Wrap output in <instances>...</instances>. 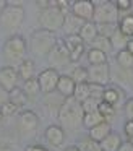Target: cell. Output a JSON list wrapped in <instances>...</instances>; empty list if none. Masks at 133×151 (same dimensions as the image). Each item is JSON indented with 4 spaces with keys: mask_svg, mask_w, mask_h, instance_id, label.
Listing matches in <instances>:
<instances>
[{
    "mask_svg": "<svg viewBox=\"0 0 133 151\" xmlns=\"http://www.w3.org/2000/svg\"><path fill=\"white\" fill-rule=\"evenodd\" d=\"M83 115L84 112H83V107H81V102H78L71 96V98H65L57 117H58V122L62 124V128L78 130L81 122H83Z\"/></svg>",
    "mask_w": 133,
    "mask_h": 151,
    "instance_id": "6da1fadb",
    "label": "cell"
},
{
    "mask_svg": "<svg viewBox=\"0 0 133 151\" xmlns=\"http://www.w3.org/2000/svg\"><path fill=\"white\" fill-rule=\"evenodd\" d=\"M31 50L32 54L36 55H41V57H47L49 52L54 49V46L57 44V37L52 31L47 29H37L31 34Z\"/></svg>",
    "mask_w": 133,
    "mask_h": 151,
    "instance_id": "7a4b0ae2",
    "label": "cell"
},
{
    "mask_svg": "<svg viewBox=\"0 0 133 151\" xmlns=\"http://www.w3.org/2000/svg\"><path fill=\"white\" fill-rule=\"evenodd\" d=\"M3 54H5V59L8 60L13 67V63H21L24 60V54H26V41L24 37L18 36V34H13L12 37H8L3 46Z\"/></svg>",
    "mask_w": 133,
    "mask_h": 151,
    "instance_id": "3957f363",
    "label": "cell"
},
{
    "mask_svg": "<svg viewBox=\"0 0 133 151\" xmlns=\"http://www.w3.org/2000/svg\"><path fill=\"white\" fill-rule=\"evenodd\" d=\"M23 18H24V10L23 7H16V5L6 4V7L3 8L2 15H0V24L10 33H15L21 28Z\"/></svg>",
    "mask_w": 133,
    "mask_h": 151,
    "instance_id": "277c9868",
    "label": "cell"
},
{
    "mask_svg": "<svg viewBox=\"0 0 133 151\" xmlns=\"http://www.w3.org/2000/svg\"><path fill=\"white\" fill-rule=\"evenodd\" d=\"M63 18H65V15L62 13L57 7L44 8V10H41V13H39L41 29H47V31H52V33L62 29V26H63Z\"/></svg>",
    "mask_w": 133,
    "mask_h": 151,
    "instance_id": "5b68a950",
    "label": "cell"
},
{
    "mask_svg": "<svg viewBox=\"0 0 133 151\" xmlns=\"http://www.w3.org/2000/svg\"><path fill=\"white\" fill-rule=\"evenodd\" d=\"M94 23H119V10L115 2H94Z\"/></svg>",
    "mask_w": 133,
    "mask_h": 151,
    "instance_id": "8992f818",
    "label": "cell"
},
{
    "mask_svg": "<svg viewBox=\"0 0 133 151\" xmlns=\"http://www.w3.org/2000/svg\"><path fill=\"white\" fill-rule=\"evenodd\" d=\"M47 62H49V68H54V70L63 68V67H67L71 63L70 55H68V50H67V47H65L63 41L57 39V44H55L54 49H52L47 55Z\"/></svg>",
    "mask_w": 133,
    "mask_h": 151,
    "instance_id": "52a82bcc",
    "label": "cell"
},
{
    "mask_svg": "<svg viewBox=\"0 0 133 151\" xmlns=\"http://www.w3.org/2000/svg\"><path fill=\"white\" fill-rule=\"evenodd\" d=\"M88 70V83L107 86L110 81V67L109 63H101V65H89Z\"/></svg>",
    "mask_w": 133,
    "mask_h": 151,
    "instance_id": "ba28073f",
    "label": "cell"
},
{
    "mask_svg": "<svg viewBox=\"0 0 133 151\" xmlns=\"http://www.w3.org/2000/svg\"><path fill=\"white\" fill-rule=\"evenodd\" d=\"M58 78H60V73L58 70H54V68H45L39 73L37 76V83H39V88L44 94H50L57 89V83H58Z\"/></svg>",
    "mask_w": 133,
    "mask_h": 151,
    "instance_id": "9c48e42d",
    "label": "cell"
},
{
    "mask_svg": "<svg viewBox=\"0 0 133 151\" xmlns=\"http://www.w3.org/2000/svg\"><path fill=\"white\" fill-rule=\"evenodd\" d=\"M18 81H19V76H18V70L15 67L5 65L0 68V86L5 91L10 93L15 88H18Z\"/></svg>",
    "mask_w": 133,
    "mask_h": 151,
    "instance_id": "30bf717a",
    "label": "cell"
},
{
    "mask_svg": "<svg viewBox=\"0 0 133 151\" xmlns=\"http://www.w3.org/2000/svg\"><path fill=\"white\" fill-rule=\"evenodd\" d=\"M39 125V117L34 111H23L19 114V120H18V127H19V132L23 135H31L36 132Z\"/></svg>",
    "mask_w": 133,
    "mask_h": 151,
    "instance_id": "8fae6325",
    "label": "cell"
},
{
    "mask_svg": "<svg viewBox=\"0 0 133 151\" xmlns=\"http://www.w3.org/2000/svg\"><path fill=\"white\" fill-rule=\"evenodd\" d=\"M71 13L83 21H93L94 2L91 0H76L71 4Z\"/></svg>",
    "mask_w": 133,
    "mask_h": 151,
    "instance_id": "7c38bea8",
    "label": "cell"
},
{
    "mask_svg": "<svg viewBox=\"0 0 133 151\" xmlns=\"http://www.w3.org/2000/svg\"><path fill=\"white\" fill-rule=\"evenodd\" d=\"M63 44L68 50L71 62H78L81 59V55L84 54V42L81 41L80 36H65Z\"/></svg>",
    "mask_w": 133,
    "mask_h": 151,
    "instance_id": "4fadbf2b",
    "label": "cell"
},
{
    "mask_svg": "<svg viewBox=\"0 0 133 151\" xmlns=\"http://www.w3.org/2000/svg\"><path fill=\"white\" fill-rule=\"evenodd\" d=\"M44 138L50 146H54V148L62 146L65 141V130L60 125H49L44 132Z\"/></svg>",
    "mask_w": 133,
    "mask_h": 151,
    "instance_id": "5bb4252c",
    "label": "cell"
},
{
    "mask_svg": "<svg viewBox=\"0 0 133 151\" xmlns=\"http://www.w3.org/2000/svg\"><path fill=\"white\" fill-rule=\"evenodd\" d=\"M86 23V21L80 20L78 17H75L73 13H67L63 18V26H62V29H63L65 36H78V33H80L81 26Z\"/></svg>",
    "mask_w": 133,
    "mask_h": 151,
    "instance_id": "9a60e30c",
    "label": "cell"
},
{
    "mask_svg": "<svg viewBox=\"0 0 133 151\" xmlns=\"http://www.w3.org/2000/svg\"><path fill=\"white\" fill-rule=\"evenodd\" d=\"M123 98H125V93H123L119 86L112 85V86H106V88H104L102 101L107 102V104H110V106H114L115 109H117V106L123 101Z\"/></svg>",
    "mask_w": 133,
    "mask_h": 151,
    "instance_id": "2e32d148",
    "label": "cell"
},
{
    "mask_svg": "<svg viewBox=\"0 0 133 151\" xmlns=\"http://www.w3.org/2000/svg\"><path fill=\"white\" fill-rule=\"evenodd\" d=\"M75 86H76V83H75L68 75H60L55 91H57L60 96H63V98H71L73 93H75Z\"/></svg>",
    "mask_w": 133,
    "mask_h": 151,
    "instance_id": "e0dca14e",
    "label": "cell"
},
{
    "mask_svg": "<svg viewBox=\"0 0 133 151\" xmlns=\"http://www.w3.org/2000/svg\"><path fill=\"white\" fill-rule=\"evenodd\" d=\"M88 132H89V133H88V137H89L91 140L101 143V141H102L104 138H106L107 135L112 132V128H110V124H109V122H101L99 125L93 127L91 130H88Z\"/></svg>",
    "mask_w": 133,
    "mask_h": 151,
    "instance_id": "ac0fdd59",
    "label": "cell"
},
{
    "mask_svg": "<svg viewBox=\"0 0 133 151\" xmlns=\"http://www.w3.org/2000/svg\"><path fill=\"white\" fill-rule=\"evenodd\" d=\"M120 145H122L120 135L115 133V132H110V133L99 143V146H101V151H117L120 148Z\"/></svg>",
    "mask_w": 133,
    "mask_h": 151,
    "instance_id": "d6986e66",
    "label": "cell"
},
{
    "mask_svg": "<svg viewBox=\"0 0 133 151\" xmlns=\"http://www.w3.org/2000/svg\"><path fill=\"white\" fill-rule=\"evenodd\" d=\"M78 36L81 37V41H83L84 44L86 42H93L94 39L97 37V28H96V23L94 21H86V23L81 26L80 33H78Z\"/></svg>",
    "mask_w": 133,
    "mask_h": 151,
    "instance_id": "ffe728a7",
    "label": "cell"
},
{
    "mask_svg": "<svg viewBox=\"0 0 133 151\" xmlns=\"http://www.w3.org/2000/svg\"><path fill=\"white\" fill-rule=\"evenodd\" d=\"M18 76L23 80V81H28L34 76V62L29 59H24L21 63L18 65Z\"/></svg>",
    "mask_w": 133,
    "mask_h": 151,
    "instance_id": "44dd1931",
    "label": "cell"
},
{
    "mask_svg": "<svg viewBox=\"0 0 133 151\" xmlns=\"http://www.w3.org/2000/svg\"><path fill=\"white\" fill-rule=\"evenodd\" d=\"M110 46H112V49H115L117 52H119V50H123L127 47V44H128V41H130V37H127L125 34L122 33V31L119 29V28H117L115 29V33L112 34V36H110Z\"/></svg>",
    "mask_w": 133,
    "mask_h": 151,
    "instance_id": "7402d4cb",
    "label": "cell"
},
{
    "mask_svg": "<svg viewBox=\"0 0 133 151\" xmlns=\"http://www.w3.org/2000/svg\"><path fill=\"white\" fill-rule=\"evenodd\" d=\"M8 101L13 102L18 109H23L26 104H28L29 99H28V96L24 94V91H23L21 88H15L13 91L8 93Z\"/></svg>",
    "mask_w": 133,
    "mask_h": 151,
    "instance_id": "603a6c76",
    "label": "cell"
},
{
    "mask_svg": "<svg viewBox=\"0 0 133 151\" xmlns=\"http://www.w3.org/2000/svg\"><path fill=\"white\" fill-rule=\"evenodd\" d=\"M117 80V83H132L133 81V68H122L117 67L115 73L110 75V80Z\"/></svg>",
    "mask_w": 133,
    "mask_h": 151,
    "instance_id": "cb8c5ba5",
    "label": "cell"
},
{
    "mask_svg": "<svg viewBox=\"0 0 133 151\" xmlns=\"http://www.w3.org/2000/svg\"><path fill=\"white\" fill-rule=\"evenodd\" d=\"M23 91H24V94L28 96V99H36L39 96V93H41V88H39V83L37 80L31 78L28 80V81H24V85H23Z\"/></svg>",
    "mask_w": 133,
    "mask_h": 151,
    "instance_id": "d4e9b609",
    "label": "cell"
},
{
    "mask_svg": "<svg viewBox=\"0 0 133 151\" xmlns=\"http://www.w3.org/2000/svg\"><path fill=\"white\" fill-rule=\"evenodd\" d=\"M119 29L125 34L127 37L132 39L133 37V13L132 15H125L119 20Z\"/></svg>",
    "mask_w": 133,
    "mask_h": 151,
    "instance_id": "484cf974",
    "label": "cell"
},
{
    "mask_svg": "<svg viewBox=\"0 0 133 151\" xmlns=\"http://www.w3.org/2000/svg\"><path fill=\"white\" fill-rule=\"evenodd\" d=\"M117 60V67H122V68H133V55L128 50H119L115 55Z\"/></svg>",
    "mask_w": 133,
    "mask_h": 151,
    "instance_id": "4316f807",
    "label": "cell"
},
{
    "mask_svg": "<svg viewBox=\"0 0 133 151\" xmlns=\"http://www.w3.org/2000/svg\"><path fill=\"white\" fill-rule=\"evenodd\" d=\"M101 122H106V120L101 117L99 112H91V114H84L83 115V122H81V125H83L84 128H88V130H91L93 127L99 125Z\"/></svg>",
    "mask_w": 133,
    "mask_h": 151,
    "instance_id": "83f0119b",
    "label": "cell"
},
{
    "mask_svg": "<svg viewBox=\"0 0 133 151\" xmlns=\"http://www.w3.org/2000/svg\"><path fill=\"white\" fill-rule=\"evenodd\" d=\"M96 28H97V36L110 39V36L119 28V23H96Z\"/></svg>",
    "mask_w": 133,
    "mask_h": 151,
    "instance_id": "f1b7e54d",
    "label": "cell"
},
{
    "mask_svg": "<svg viewBox=\"0 0 133 151\" xmlns=\"http://www.w3.org/2000/svg\"><path fill=\"white\" fill-rule=\"evenodd\" d=\"M97 112L101 114V117H102L104 120H106V122H109V124H110V120H112V117L115 115L117 109L114 107V106L107 104V102L101 101V102H99V106H97Z\"/></svg>",
    "mask_w": 133,
    "mask_h": 151,
    "instance_id": "f546056e",
    "label": "cell"
},
{
    "mask_svg": "<svg viewBox=\"0 0 133 151\" xmlns=\"http://www.w3.org/2000/svg\"><path fill=\"white\" fill-rule=\"evenodd\" d=\"M88 62L89 65H101V63H107V54L101 52L96 49L88 50Z\"/></svg>",
    "mask_w": 133,
    "mask_h": 151,
    "instance_id": "4dcf8cb0",
    "label": "cell"
},
{
    "mask_svg": "<svg viewBox=\"0 0 133 151\" xmlns=\"http://www.w3.org/2000/svg\"><path fill=\"white\" fill-rule=\"evenodd\" d=\"M76 148L80 151H101L99 143L94 141V140H91L89 137H84V138H81V140H78Z\"/></svg>",
    "mask_w": 133,
    "mask_h": 151,
    "instance_id": "1f68e13d",
    "label": "cell"
},
{
    "mask_svg": "<svg viewBox=\"0 0 133 151\" xmlns=\"http://www.w3.org/2000/svg\"><path fill=\"white\" fill-rule=\"evenodd\" d=\"M91 49H96V50H101L104 54H109L112 50V46H110V41L107 37H102V36H97L96 39L91 42Z\"/></svg>",
    "mask_w": 133,
    "mask_h": 151,
    "instance_id": "d6a6232c",
    "label": "cell"
},
{
    "mask_svg": "<svg viewBox=\"0 0 133 151\" xmlns=\"http://www.w3.org/2000/svg\"><path fill=\"white\" fill-rule=\"evenodd\" d=\"M73 98L76 99L78 102H83L89 98V83H78L75 86V93Z\"/></svg>",
    "mask_w": 133,
    "mask_h": 151,
    "instance_id": "836d02e7",
    "label": "cell"
},
{
    "mask_svg": "<svg viewBox=\"0 0 133 151\" xmlns=\"http://www.w3.org/2000/svg\"><path fill=\"white\" fill-rule=\"evenodd\" d=\"M68 76H70L76 85L78 83H88V70L84 68V67H75Z\"/></svg>",
    "mask_w": 133,
    "mask_h": 151,
    "instance_id": "e575fe53",
    "label": "cell"
},
{
    "mask_svg": "<svg viewBox=\"0 0 133 151\" xmlns=\"http://www.w3.org/2000/svg\"><path fill=\"white\" fill-rule=\"evenodd\" d=\"M104 88H106V86L89 83V98L94 99V101H97V102H101L102 101V94H104Z\"/></svg>",
    "mask_w": 133,
    "mask_h": 151,
    "instance_id": "d590c367",
    "label": "cell"
},
{
    "mask_svg": "<svg viewBox=\"0 0 133 151\" xmlns=\"http://www.w3.org/2000/svg\"><path fill=\"white\" fill-rule=\"evenodd\" d=\"M18 111H19V109L16 107V106L13 104V102H10V101H6L5 104L0 106V112H2V117H12V115H15Z\"/></svg>",
    "mask_w": 133,
    "mask_h": 151,
    "instance_id": "8d00e7d4",
    "label": "cell"
},
{
    "mask_svg": "<svg viewBox=\"0 0 133 151\" xmlns=\"http://www.w3.org/2000/svg\"><path fill=\"white\" fill-rule=\"evenodd\" d=\"M97 106H99V102L94 101V99L88 98L86 101L81 102V107H83V112L84 114H91V112H97Z\"/></svg>",
    "mask_w": 133,
    "mask_h": 151,
    "instance_id": "74e56055",
    "label": "cell"
},
{
    "mask_svg": "<svg viewBox=\"0 0 133 151\" xmlns=\"http://www.w3.org/2000/svg\"><path fill=\"white\" fill-rule=\"evenodd\" d=\"M115 7H117V10H119V12H128V10H132L133 2H132V0H117Z\"/></svg>",
    "mask_w": 133,
    "mask_h": 151,
    "instance_id": "f35d334b",
    "label": "cell"
},
{
    "mask_svg": "<svg viewBox=\"0 0 133 151\" xmlns=\"http://www.w3.org/2000/svg\"><path fill=\"white\" fill-rule=\"evenodd\" d=\"M123 111H125L127 120H133V98L127 99L125 104H123Z\"/></svg>",
    "mask_w": 133,
    "mask_h": 151,
    "instance_id": "ab89813d",
    "label": "cell"
},
{
    "mask_svg": "<svg viewBox=\"0 0 133 151\" xmlns=\"http://www.w3.org/2000/svg\"><path fill=\"white\" fill-rule=\"evenodd\" d=\"M123 132L128 138H133V120H127L123 125Z\"/></svg>",
    "mask_w": 133,
    "mask_h": 151,
    "instance_id": "60d3db41",
    "label": "cell"
},
{
    "mask_svg": "<svg viewBox=\"0 0 133 151\" xmlns=\"http://www.w3.org/2000/svg\"><path fill=\"white\" fill-rule=\"evenodd\" d=\"M117 151H133V145L130 141H122V145Z\"/></svg>",
    "mask_w": 133,
    "mask_h": 151,
    "instance_id": "b9f144b4",
    "label": "cell"
},
{
    "mask_svg": "<svg viewBox=\"0 0 133 151\" xmlns=\"http://www.w3.org/2000/svg\"><path fill=\"white\" fill-rule=\"evenodd\" d=\"M6 101H8V91H5V89L0 86V106L5 104Z\"/></svg>",
    "mask_w": 133,
    "mask_h": 151,
    "instance_id": "7bdbcfd3",
    "label": "cell"
},
{
    "mask_svg": "<svg viewBox=\"0 0 133 151\" xmlns=\"http://www.w3.org/2000/svg\"><path fill=\"white\" fill-rule=\"evenodd\" d=\"M26 151H45L44 146H39V145H34V146H29Z\"/></svg>",
    "mask_w": 133,
    "mask_h": 151,
    "instance_id": "ee69618b",
    "label": "cell"
},
{
    "mask_svg": "<svg viewBox=\"0 0 133 151\" xmlns=\"http://www.w3.org/2000/svg\"><path fill=\"white\" fill-rule=\"evenodd\" d=\"M125 50H128V52H130V54H132V55H133V37H132V39L128 41V44H127Z\"/></svg>",
    "mask_w": 133,
    "mask_h": 151,
    "instance_id": "f6af8a7d",
    "label": "cell"
},
{
    "mask_svg": "<svg viewBox=\"0 0 133 151\" xmlns=\"http://www.w3.org/2000/svg\"><path fill=\"white\" fill-rule=\"evenodd\" d=\"M6 7V2L5 0H0V15H2V12H3V8Z\"/></svg>",
    "mask_w": 133,
    "mask_h": 151,
    "instance_id": "bcb514c9",
    "label": "cell"
},
{
    "mask_svg": "<svg viewBox=\"0 0 133 151\" xmlns=\"http://www.w3.org/2000/svg\"><path fill=\"white\" fill-rule=\"evenodd\" d=\"M63 151H80V150H78L76 146H67V148H65Z\"/></svg>",
    "mask_w": 133,
    "mask_h": 151,
    "instance_id": "7dc6e473",
    "label": "cell"
},
{
    "mask_svg": "<svg viewBox=\"0 0 133 151\" xmlns=\"http://www.w3.org/2000/svg\"><path fill=\"white\" fill-rule=\"evenodd\" d=\"M128 141H130V143H132V145H133V138H130V140H128Z\"/></svg>",
    "mask_w": 133,
    "mask_h": 151,
    "instance_id": "c3c4849f",
    "label": "cell"
},
{
    "mask_svg": "<svg viewBox=\"0 0 133 151\" xmlns=\"http://www.w3.org/2000/svg\"><path fill=\"white\" fill-rule=\"evenodd\" d=\"M0 122H2V112H0Z\"/></svg>",
    "mask_w": 133,
    "mask_h": 151,
    "instance_id": "681fc988",
    "label": "cell"
},
{
    "mask_svg": "<svg viewBox=\"0 0 133 151\" xmlns=\"http://www.w3.org/2000/svg\"><path fill=\"white\" fill-rule=\"evenodd\" d=\"M45 151H49V150H45Z\"/></svg>",
    "mask_w": 133,
    "mask_h": 151,
    "instance_id": "f907efd6",
    "label": "cell"
}]
</instances>
